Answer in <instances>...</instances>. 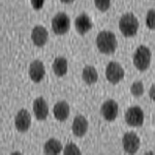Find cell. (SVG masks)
<instances>
[{
    "label": "cell",
    "mask_w": 155,
    "mask_h": 155,
    "mask_svg": "<svg viewBox=\"0 0 155 155\" xmlns=\"http://www.w3.org/2000/svg\"><path fill=\"white\" fill-rule=\"evenodd\" d=\"M62 150H63V147H62L61 142L58 141L57 139H54V137L48 140L44 147L45 154H49V155L60 154Z\"/></svg>",
    "instance_id": "16"
},
{
    "label": "cell",
    "mask_w": 155,
    "mask_h": 155,
    "mask_svg": "<svg viewBox=\"0 0 155 155\" xmlns=\"http://www.w3.org/2000/svg\"><path fill=\"white\" fill-rule=\"evenodd\" d=\"M101 115L107 121H114L117 118L119 113V107L118 104L113 99H109V101H104L101 106Z\"/></svg>",
    "instance_id": "8"
},
{
    "label": "cell",
    "mask_w": 155,
    "mask_h": 155,
    "mask_svg": "<svg viewBox=\"0 0 155 155\" xmlns=\"http://www.w3.org/2000/svg\"><path fill=\"white\" fill-rule=\"evenodd\" d=\"M74 26H76L77 31L79 32L80 34L84 35L89 30H91L92 21L88 15L83 12V14L79 15V16L77 17L76 21H74Z\"/></svg>",
    "instance_id": "14"
},
{
    "label": "cell",
    "mask_w": 155,
    "mask_h": 155,
    "mask_svg": "<svg viewBox=\"0 0 155 155\" xmlns=\"http://www.w3.org/2000/svg\"><path fill=\"white\" fill-rule=\"evenodd\" d=\"M15 125L20 132H26L31 125V116L27 110H20L15 118Z\"/></svg>",
    "instance_id": "9"
},
{
    "label": "cell",
    "mask_w": 155,
    "mask_h": 155,
    "mask_svg": "<svg viewBox=\"0 0 155 155\" xmlns=\"http://www.w3.org/2000/svg\"><path fill=\"white\" fill-rule=\"evenodd\" d=\"M94 4L101 12H107L111 6V0H94Z\"/></svg>",
    "instance_id": "22"
},
{
    "label": "cell",
    "mask_w": 155,
    "mask_h": 155,
    "mask_svg": "<svg viewBox=\"0 0 155 155\" xmlns=\"http://www.w3.org/2000/svg\"><path fill=\"white\" fill-rule=\"evenodd\" d=\"M130 92L134 96L136 97H140L144 94L145 89H144V84L142 83L141 81H136L132 83L130 86Z\"/></svg>",
    "instance_id": "19"
},
{
    "label": "cell",
    "mask_w": 155,
    "mask_h": 155,
    "mask_svg": "<svg viewBox=\"0 0 155 155\" xmlns=\"http://www.w3.org/2000/svg\"><path fill=\"white\" fill-rule=\"evenodd\" d=\"M62 3H66V4H69V3H72L74 0H60Z\"/></svg>",
    "instance_id": "25"
},
{
    "label": "cell",
    "mask_w": 155,
    "mask_h": 155,
    "mask_svg": "<svg viewBox=\"0 0 155 155\" xmlns=\"http://www.w3.org/2000/svg\"><path fill=\"white\" fill-rule=\"evenodd\" d=\"M33 113L35 115L36 119L39 121L46 120L49 114L48 102L44 97H37L33 102Z\"/></svg>",
    "instance_id": "11"
},
{
    "label": "cell",
    "mask_w": 155,
    "mask_h": 155,
    "mask_svg": "<svg viewBox=\"0 0 155 155\" xmlns=\"http://www.w3.org/2000/svg\"><path fill=\"white\" fill-rule=\"evenodd\" d=\"M48 37H49V33L44 26H39L38 25V26H35L32 29L31 39L36 47L45 46L47 44V41H48Z\"/></svg>",
    "instance_id": "12"
},
{
    "label": "cell",
    "mask_w": 155,
    "mask_h": 155,
    "mask_svg": "<svg viewBox=\"0 0 155 155\" xmlns=\"http://www.w3.org/2000/svg\"><path fill=\"white\" fill-rule=\"evenodd\" d=\"M53 113H54V117L58 120V121H65V120L68 118L69 113H71L69 104L64 101H58L54 106Z\"/></svg>",
    "instance_id": "15"
},
{
    "label": "cell",
    "mask_w": 155,
    "mask_h": 155,
    "mask_svg": "<svg viewBox=\"0 0 155 155\" xmlns=\"http://www.w3.org/2000/svg\"><path fill=\"white\" fill-rule=\"evenodd\" d=\"M122 145H123V149L125 150L126 153L134 154L137 152L140 145H141L140 137L134 132H126L122 139Z\"/></svg>",
    "instance_id": "7"
},
{
    "label": "cell",
    "mask_w": 155,
    "mask_h": 155,
    "mask_svg": "<svg viewBox=\"0 0 155 155\" xmlns=\"http://www.w3.org/2000/svg\"><path fill=\"white\" fill-rule=\"evenodd\" d=\"M146 25L152 30H155V9H150L146 16Z\"/></svg>",
    "instance_id": "21"
},
{
    "label": "cell",
    "mask_w": 155,
    "mask_h": 155,
    "mask_svg": "<svg viewBox=\"0 0 155 155\" xmlns=\"http://www.w3.org/2000/svg\"><path fill=\"white\" fill-rule=\"evenodd\" d=\"M96 46L102 54H113L117 49V38L112 31L99 32L96 37Z\"/></svg>",
    "instance_id": "1"
},
{
    "label": "cell",
    "mask_w": 155,
    "mask_h": 155,
    "mask_svg": "<svg viewBox=\"0 0 155 155\" xmlns=\"http://www.w3.org/2000/svg\"><path fill=\"white\" fill-rule=\"evenodd\" d=\"M71 28L69 17L64 12H58L52 20V29L57 35H63Z\"/></svg>",
    "instance_id": "4"
},
{
    "label": "cell",
    "mask_w": 155,
    "mask_h": 155,
    "mask_svg": "<svg viewBox=\"0 0 155 155\" xmlns=\"http://www.w3.org/2000/svg\"><path fill=\"white\" fill-rule=\"evenodd\" d=\"M119 29L124 36H134L139 30V21L137 17L131 12L123 15L119 20Z\"/></svg>",
    "instance_id": "2"
},
{
    "label": "cell",
    "mask_w": 155,
    "mask_h": 155,
    "mask_svg": "<svg viewBox=\"0 0 155 155\" xmlns=\"http://www.w3.org/2000/svg\"><path fill=\"white\" fill-rule=\"evenodd\" d=\"M29 77L34 83H39L46 74V68L41 60H34L29 65Z\"/></svg>",
    "instance_id": "10"
},
{
    "label": "cell",
    "mask_w": 155,
    "mask_h": 155,
    "mask_svg": "<svg viewBox=\"0 0 155 155\" xmlns=\"http://www.w3.org/2000/svg\"><path fill=\"white\" fill-rule=\"evenodd\" d=\"M151 51L148 47L140 46L134 54V64L140 71H145L151 63Z\"/></svg>",
    "instance_id": "3"
},
{
    "label": "cell",
    "mask_w": 155,
    "mask_h": 155,
    "mask_svg": "<svg viewBox=\"0 0 155 155\" xmlns=\"http://www.w3.org/2000/svg\"><path fill=\"white\" fill-rule=\"evenodd\" d=\"M124 69L121 64L116 61H111L106 68V78L112 84H118L124 78Z\"/></svg>",
    "instance_id": "5"
},
{
    "label": "cell",
    "mask_w": 155,
    "mask_h": 155,
    "mask_svg": "<svg viewBox=\"0 0 155 155\" xmlns=\"http://www.w3.org/2000/svg\"><path fill=\"white\" fill-rule=\"evenodd\" d=\"M53 71L57 77H63L66 74L68 69V63L64 57H57L53 62Z\"/></svg>",
    "instance_id": "17"
},
{
    "label": "cell",
    "mask_w": 155,
    "mask_h": 155,
    "mask_svg": "<svg viewBox=\"0 0 155 155\" xmlns=\"http://www.w3.org/2000/svg\"><path fill=\"white\" fill-rule=\"evenodd\" d=\"M144 112L140 107H129L125 113V121L129 126L139 127L144 123Z\"/></svg>",
    "instance_id": "6"
},
{
    "label": "cell",
    "mask_w": 155,
    "mask_h": 155,
    "mask_svg": "<svg viewBox=\"0 0 155 155\" xmlns=\"http://www.w3.org/2000/svg\"><path fill=\"white\" fill-rule=\"evenodd\" d=\"M63 153L65 155H80L81 154V150L79 149V147L76 144L69 143L64 147Z\"/></svg>",
    "instance_id": "20"
},
{
    "label": "cell",
    "mask_w": 155,
    "mask_h": 155,
    "mask_svg": "<svg viewBox=\"0 0 155 155\" xmlns=\"http://www.w3.org/2000/svg\"><path fill=\"white\" fill-rule=\"evenodd\" d=\"M82 78H83L84 82L88 85L95 84L98 80V74L95 67L92 65H86L84 67L83 71H82Z\"/></svg>",
    "instance_id": "18"
},
{
    "label": "cell",
    "mask_w": 155,
    "mask_h": 155,
    "mask_svg": "<svg viewBox=\"0 0 155 155\" xmlns=\"http://www.w3.org/2000/svg\"><path fill=\"white\" fill-rule=\"evenodd\" d=\"M149 96L152 101H155V83L152 85L151 88H150V90H149Z\"/></svg>",
    "instance_id": "24"
},
{
    "label": "cell",
    "mask_w": 155,
    "mask_h": 155,
    "mask_svg": "<svg viewBox=\"0 0 155 155\" xmlns=\"http://www.w3.org/2000/svg\"><path fill=\"white\" fill-rule=\"evenodd\" d=\"M45 1H46V0H30L32 7H33L35 11H39V9L42 8V6H44V4H45Z\"/></svg>",
    "instance_id": "23"
},
{
    "label": "cell",
    "mask_w": 155,
    "mask_h": 155,
    "mask_svg": "<svg viewBox=\"0 0 155 155\" xmlns=\"http://www.w3.org/2000/svg\"><path fill=\"white\" fill-rule=\"evenodd\" d=\"M88 126L89 123L87 121V119L84 116H82V115H78V116H76V118L74 119L71 129L74 136L78 137H81L86 134L87 130H88Z\"/></svg>",
    "instance_id": "13"
}]
</instances>
